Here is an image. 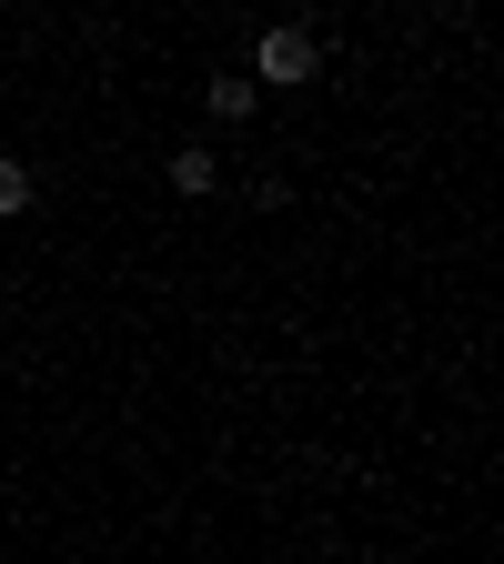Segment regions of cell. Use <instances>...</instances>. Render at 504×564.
<instances>
[{
	"label": "cell",
	"instance_id": "3",
	"mask_svg": "<svg viewBox=\"0 0 504 564\" xmlns=\"http://www.w3.org/2000/svg\"><path fill=\"white\" fill-rule=\"evenodd\" d=\"M0 212H31V172L21 162H0Z\"/></svg>",
	"mask_w": 504,
	"mask_h": 564
},
{
	"label": "cell",
	"instance_id": "2",
	"mask_svg": "<svg viewBox=\"0 0 504 564\" xmlns=\"http://www.w3.org/2000/svg\"><path fill=\"white\" fill-rule=\"evenodd\" d=\"M202 101H212V111H223V121H253V101H262V82H253V70H233V82H212Z\"/></svg>",
	"mask_w": 504,
	"mask_h": 564
},
{
	"label": "cell",
	"instance_id": "1",
	"mask_svg": "<svg viewBox=\"0 0 504 564\" xmlns=\"http://www.w3.org/2000/svg\"><path fill=\"white\" fill-rule=\"evenodd\" d=\"M313 70H323V51H313V31H262V51H253V82H282V91H303L313 82Z\"/></svg>",
	"mask_w": 504,
	"mask_h": 564
}]
</instances>
